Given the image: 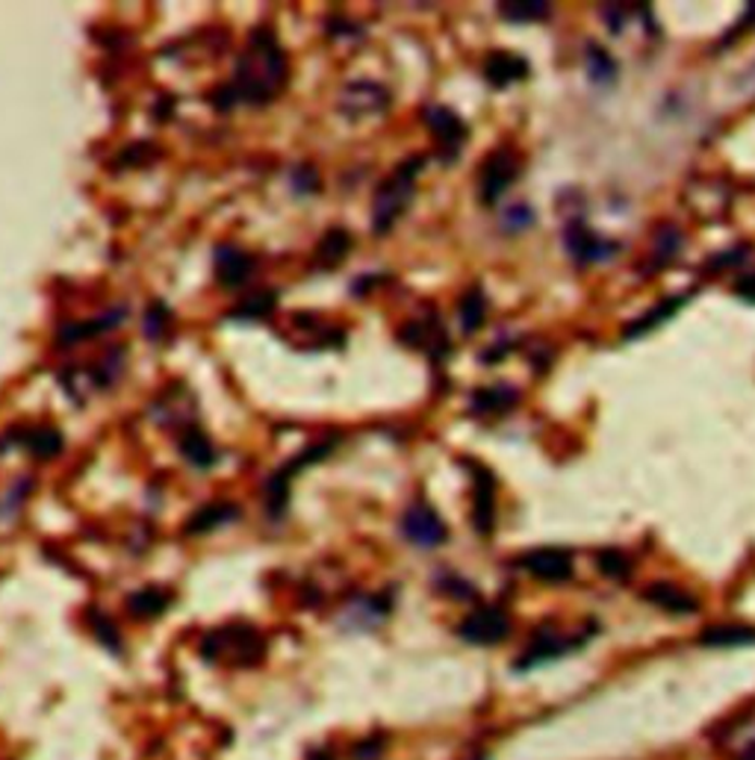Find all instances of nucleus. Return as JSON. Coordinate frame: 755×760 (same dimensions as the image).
Segmentation results:
<instances>
[{"mask_svg":"<svg viewBox=\"0 0 755 760\" xmlns=\"http://www.w3.org/2000/svg\"><path fill=\"white\" fill-rule=\"evenodd\" d=\"M286 77H289V65H286V53L277 45L275 33H251L246 53L236 62L234 83H231L236 91V101L265 107L284 91Z\"/></svg>","mask_w":755,"mask_h":760,"instance_id":"nucleus-1","label":"nucleus"},{"mask_svg":"<svg viewBox=\"0 0 755 760\" xmlns=\"http://www.w3.org/2000/svg\"><path fill=\"white\" fill-rule=\"evenodd\" d=\"M425 160L422 157H410L398 165L396 172L389 174V180L381 183V189L375 192L372 201V227L375 234H387L389 227L396 224V219L410 207L413 192H417V174L422 172Z\"/></svg>","mask_w":755,"mask_h":760,"instance_id":"nucleus-2","label":"nucleus"},{"mask_svg":"<svg viewBox=\"0 0 755 760\" xmlns=\"http://www.w3.org/2000/svg\"><path fill=\"white\" fill-rule=\"evenodd\" d=\"M207 660H222V663H236V666H248L265 655L263 637L257 634L251 625H227V628L215 631L205 639L201 646Z\"/></svg>","mask_w":755,"mask_h":760,"instance_id":"nucleus-3","label":"nucleus"},{"mask_svg":"<svg viewBox=\"0 0 755 760\" xmlns=\"http://www.w3.org/2000/svg\"><path fill=\"white\" fill-rule=\"evenodd\" d=\"M401 534L417 548H437L449 537L446 522H443L437 510L431 504H425V501H413V504L401 513Z\"/></svg>","mask_w":755,"mask_h":760,"instance_id":"nucleus-4","label":"nucleus"},{"mask_svg":"<svg viewBox=\"0 0 755 760\" xmlns=\"http://www.w3.org/2000/svg\"><path fill=\"white\" fill-rule=\"evenodd\" d=\"M520 177V160L513 157V151H493L479 172V195L481 203H496L502 195L508 192L513 180Z\"/></svg>","mask_w":755,"mask_h":760,"instance_id":"nucleus-5","label":"nucleus"},{"mask_svg":"<svg viewBox=\"0 0 755 760\" xmlns=\"http://www.w3.org/2000/svg\"><path fill=\"white\" fill-rule=\"evenodd\" d=\"M425 124H429L431 136L437 139L443 163H451V160L458 157L460 145L467 142V136H470V130H467L463 119H460V115H455L449 107L431 103L429 110H425Z\"/></svg>","mask_w":755,"mask_h":760,"instance_id":"nucleus-6","label":"nucleus"},{"mask_svg":"<svg viewBox=\"0 0 755 760\" xmlns=\"http://www.w3.org/2000/svg\"><path fill=\"white\" fill-rule=\"evenodd\" d=\"M389 107L387 89L375 80H355L348 83L343 95H339V112L358 122V119H367V115H378Z\"/></svg>","mask_w":755,"mask_h":760,"instance_id":"nucleus-7","label":"nucleus"},{"mask_svg":"<svg viewBox=\"0 0 755 760\" xmlns=\"http://www.w3.org/2000/svg\"><path fill=\"white\" fill-rule=\"evenodd\" d=\"M458 634L472 646H496L510 634V619L502 608H479L460 622Z\"/></svg>","mask_w":755,"mask_h":760,"instance_id":"nucleus-8","label":"nucleus"},{"mask_svg":"<svg viewBox=\"0 0 755 760\" xmlns=\"http://www.w3.org/2000/svg\"><path fill=\"white\" fill-rule=\"evenodd\" d=\"M522 569L531 572L537 581L561 584L572 578V555L564 548H534L522 558Z\"/></svg>","mask_w":755,"mask_h":760,"instance_id":"nucleus-9","label":"nucleus"},{"mask_svg":"<svg viewBox=\"0 0 755 760\" xmlns=\"http://www.w3.org/2000/svg\"><path fill=\"white\" fill-rule=\"evenodd\" d=\"M496 522V481L487 469L475 466V489H472V525L481 537H487Z\"/></svg>","mask_w":755,"mask_h":760,"instance_id":"nucleus-10","label":"nucleus"},{"mask_svg":"<svg viewBox=\"0 0 755 760\" xmlns=\"http://www.w3.org/2000/svg\"><path fill=\"white\" fill-rule=\"evenodd\" d=\"M213 263H215V277H219V284L231 286V289L246 284L248 277H251V272H255V260H251L246 251L234 248V245H219V248H215Z\"/></svg>","mask_w":755,"mask_h":760,"instance_id":"nucleus-11","label":"nucleus"},{"mask_svg":"<svg viewBox=\"0 0 755 760\" xmlns=\"http://www.w3.org/2000/svg\"><path fill=\"white\" fill-rule=\"evenodd\" d=\"M643 596H646L649 605L667 610V613H676V616H684V613H696V610H700V601H696L688 589L673 587V584H653Z\"/></svg>","mask_w":755,"mask_h":760,"instance_id":"nucleus-12","label":"nucleus"},{"mask_svg":"<svg viewBox=\"0 0 755 760\" xmlns=\"http://www.w3.org/2000/svg\"><path fill=\"white\" fill-rule=\"evenodd\" d=\"M529 74V62L517 57V53H491L487 62H484V77L491 86H510V83L522 80Z\"/></svg>","mask_w":755,"mask_h":760,"instance_id":"nucleus-13","label":"nucleus"},{"mask_svg":"<svg viewBox=\"0 0 755 760\" xmlns=\"http://www.w3.org/2000/svg\"><path fill=\"white\" fill-rule=\"evenodd\" d=\"M564 248H567V253H570L572 260H579V263H587V260H599V257H605V253H608L599 248L596 236L587 231V224H584L582 219H572V222L564 227Z\"/></svg>","mask_w":755,"mask_h":760,"instance_id":"nucleus-14","label":"nucleus"},{"mask_svg":"<svg viewBox=\"0 0 755 760\" xmlns=\"http://www.w3.org/2000/svg\"><path fill=\"white\" fill-rule=\"evenodd\" d=\"M520 401V393L508 384L484 386L479 393H472L470 410L479 416H491V413H508L510 407Z\"/></svg>","mask_w":755,"mask_h":760,"instance_id":"nucleus-15","label":"nucleus"},{"mask_svg":"<svg viewBox=\"0 0 755 760\" xmlns=\"http://www.w3.org/2000/svg\"><path fill=\"white\" fill-rule=\"evenodd\" d=\"M236 516H239V510H236L234 504H227V501L205 504L201 510H195L193 516H189V522H186V534H189V537H195V534H210V531H215V527L234 522Z\"/></svg>","mask_w":755,"mask_h":760,"instance_id":"nucleus-16","label":"nucleus"},{"mask_svg":"<svg viewBox=\"0 0 755 760\" xmlns=\"http://www.w3.org/2000/svg\"><path fill=\"white\" fill-rule=\"evenodd\" d=\"M570 649V643L564 637H558L555 631H541L537 637L529 643V651L522 655L520 663H517V670H529V666H537V663H543V660H552L558 658V655H564V651Z\"/></svg>","mask_w":755,"mask_h":760,"instance_id":"nucleus-17","label":"nucleus"},{"mask_svg":"<svg viewBox=\"0 0 755 760\" xmlns=\"http://www.w3.org/2000/svg\"><path fill=\"white\" fill-rule=\"evenodd\" d=\"M181 451H184L186 463H193L195 469H210L215 463V448L201 427H186L181 436Z\"/></svg>","mask_w":755,"mask_h":760,"instance_id":"nucleus-18","label":"nucleus"},{"mask_svg":"<svg viewBox=\"0 0 755 760\" xmlns=\"http://www.w3.org/2000/svg\"><path fill=\"white\" fill-rule=\"evenodd\" d=\"M688 298H691V292L670 295L667 301H661V304L653 307L649 313L641 315V319H638L634 325L626 327V339H638V336L649 334V331H653L655 325H661V322H667V319H670V315H673L676 310H679V307L684 304V301H688Z\"/></svg>","mask_w":755,"mask_h":760,"instance_id":"nucleus-19","label":"nucleus"},{"mask_svg":"<svg viewBox=\"0 0 755 760\" xmlns=\"http://www.w3.org/2000/svg\"><path fill=\"white\" fill-rule=\"evenodd\" d=\"M484 315H487V298L481 292L479 286H472L470 292H463L458 304V322L463 334H475L481 325H484Z\"/></svg>","mask_w":755,"mask_h":760,"instance_id":"nucleus-20","label":"nucleus"},{"mask_svg":"<svg viewBox=\"0 0 755 760\" xmlns=\"http://www.w3.org/2000/svg\"><path fill=\"white\" fill-rule=\"evenodd\" d=\"M389 601H384V596H369V598H358L346 613V622H355L358 628H375L381 619L389 613Z\"/></svg>","mask_w":755,"mask_h":760,"instance_id":"nucleus-21","label":"nucleus"},{"mask_svg":"<svg viewBox=\"0 0 755 760\" xmlns=\"http://www.w3.org/2000/svg\"><path fill=\"white\" fill-rule=\"evenodd\" d=\"M21 443L39 460H51V457H57L62 451V434L53 431V427H33L30 434L21 436Z\"/></svg>","mask_w":755,"mask_h":760,"instance_id":"nucleus-22","label":"nucleus"},{"mask_svg":"<svg viewBox=\"0 0 755 760\" xmlns=\"http://www.w3.org/2000/svg\"><path fill=\"white\" fill-rule=\"evenodd\" d=\"M127 608H131L133 616H139V619L160 616V613L169 608V593H163L160 587H145L127 598Z\"/></svg>","mask_w":755,"mask_h":760,"instance_id":"nucleus-23","label":"nucleus"},{"mask_svg":"<svg viewBox=\"0 0 755 760\" xmlns=\"http://www.w3.org/2000/svg\"><path fill=\"white\" fill-rule=\"evenodd\" d=\"M348 251H351V236H348L346 231L334 227V231H327V234L322 236V242H319V251H317V260H319V265L334 269V265L346 260Z\"/></svg>","mask_w":755,"mask_h":760,"instance_id":"nucleus-24","label":"nucleus"},{"mask_svg":"<svg viewBox=\"0 0 755 760\" xmlns=\"http://www.w3.org/2000/svg\"><path fill=\"white\" fill-rule=\"evenodd\" d=\"M705 646H750L755 643V628L746 625H715L703 631Z\"/></svg>","mask_w":755,"mask_h":760,"instance_id":"nucleus-25","label":"nucleus"},{"mask_svg":"<svg viewBox=\"0 0 755 760\" xmlns=\"http://www.w3.org/2000/svg\"><path fill=\"white\" fill-rule=\"evenodd\" d=\"M584 65H587V77H591L596 86H608V83L617 80V62H614L611 57H608V51H603L599 45H591V48H587Z\"/></svg>","mask_w":755,"mask_h":760,"instance_id":"nucleus-26","label":"nucleus"},{"mask_svg":"<svg viewBox=\"0 0 755 760\" xmlns=\"http://www.w3.org/2000/svg\"><path fill=\"white\" fill-rule=\"evenodd\" d=\"M499 15L505 21H513V24L541 21L549 15V3H543V0H522V3H517V0H505V3H499Z\"/></svg>","mask_w":755,"mask_h":760,"instance_id":"nucleus-27","label":"nucleus"},{"mask_svg":"<svg viewBox=\"0 0 755 760\" xmlns=\"http://www.w3.org/2000/svg\"><path fill=\"white\" fill-rule=\"evenodd\" d=\"M122 319H124V310H113V313H103L101 319H95V322H89V325H69L65 331H62V345H74V342H81L83 336L110 331V327L122 325Z\"/></svg>","mask_w":755,"mask_h":760,"instance_id":"nucleus-28","label":"nucleus"},{"mask_svg":"<svg viewBox=\"0 0 755 760\" xmlns=\"http://www.w3.org/2000/svg\"><path fill=\"white\" fill-rule=\"evenodd\" d=\"M682 248V234L676 227H661L658 236H655V253H653V265H664L673 260L676 253Z\"/></svg>","mask_w":755,"mask_h":760,"instance_id":"nucleus-29","label":"nucleus"},{"mask_svg":"<svg viewBox=\"0 0 755 760\" xmlns=\"http://www.w3.org/2000/svg\"><path fill=\"white\" fill-rule=\"evenodd\" d=\"M275 301H277V295L263 289V292L251 295L243 307H236L234 319H263V315H269L272 310H275Z\"/></svg>","mask_w":755,"mask_h":760,"instance_id":"nucleus-30","label":"nucleus"},{"mask_svg":"<svg viewBox=\"0 0 755 760\" xmlns=\"http://www.w3.org/2000/svg\"><path fill=\"white\" fill-rule=\"evenodd\" d=\"M596 563H599V572H603L605 578L623 581V578H629V572H632V563H629V558H626L623 551H614V548L603 551Z\"/></svg>","mask_w":755,"mask_h":760,"instance_id":"nucleus-31","label":"nucleus"},{"mask_svg":"<svg viewBox=\"0 0 755 760\" xmlns=\"http://www.w3.org/2000/svg\"><path fill=\"white\" fill-rule=\"evenodd\" d=\"M165 327H169V310L163 304L148 307V313H145V336L153 342V339H160L165 334Z\"/></svg>","mask_w":755,"mask_h":760,"instance_id":"nucleus-32","label":"nucleus"},{"mask_svg":"<svg viewBox=\"0 0 755 760\" xmlns=\"http://www.w3.org/2000/svg\"><path fill=\"white\" fill-rule=\"evenodd\" d=\"M534 224V213H531L529 203H513L508 213L502 215V227L505 231H525Z\"/></svg>","mask_w":755,"mask_h":760,"instance_id":"nucleus-33","label":"nucleus"},{"mask_svg":"<svg viewBox=\"0 0 755 760\" xmlns=\"http://www.w3.org/2000/svg\"><path fill=\"white\" fill-rule=\"evenodd\" d=\"M319 186V174L310 169V165H301V169H296L293 172V189H296L298 195H310V192H317Z\"/></svg>","mask_w":755,"mask_h":760,"instance_id":"nucleus-34","label":"nucleus"},{"mask_svg":"<svg viewBox=\"0 0 755 760\" xmlns=\"http://www.w3.org/2000/svg\"><path fill=\"white\" fill-rule=\"evenodd\" d=\"M92 628H95V634H98V639L101 643H107L110 649H115L119 651V631H115V625H113V619H107V616H98V613H92Z\"/></svg>","mask_w":755,"mask_h":760,"instance_id":"nucleus-35","label":"nucleus"},{"mask_svg":"<svg viewBox=\"0 0 755 760\" xmlns=\"http://www.w3.org/2000/svg\"><path fill=\"white\" fill-rule=\"evenodd\" d=\"M738 295H741V298H746V301H755V272L746 274V277H741V281H738Z\"/></svg>","mask_w":755,"mask_h":760,"instance_id":"nucleus-36","label":"nucleus"},{"mask_svg":"<svg viewBox=\"0 0 755 760\" xmlns=\"http://www.w3.org/2000/svg\"><path fill=\"white\" fill-rule=\"evenodd\" d=\"M741 760H755V746H750V749H746L744 755H741Z\"/></svg>","mask_w":755,"mask_h":760,"instance_id":"nucleus-37","label":"nucleus"},{"mask_svg":"<svg viewBox=\"0 0 755 760\" xmlns=\"http://www.w3.org/2000/svg\"><path fill=\"white\" fill-rule=\"evenodd\" d=\"M310 760H331V755H327V751H317Z\"/></svg>","mask_w":755,"mask_h":760,"instance_id":"nucleus-38","label":"nucleus"}]
</instances>
